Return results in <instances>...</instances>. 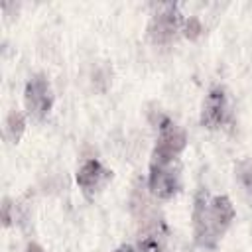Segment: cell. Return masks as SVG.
I'll return each instance as SVG.
<instances>
[{"instance_id":"6da1fadb","label":"cell","mask_w":252,"mask_h":252,"mask_svg":"<svg viewBox=\"0 0 252 252\" xmlns=\"http://www.w3.org/2000/svg\"><path fill=\"white\" fill-rule=\"evenodd\" d=\"M236 213L226 195H211L201 189L193 203V238L201 248H217L226 234Z\"/></svg>"},{"instance_id":"7a4b0ae2","label":"cell","mask_w":252,"mask_h":252,"mask_svg":"<svg viewBox=\"0 0 252 252\" xmlns=\"http://www.w3.org/2000/svg\"><path fill=\"white\" fill-rule=\"evenodd\" d=\"M148 191L154 199H171L181 189V159L156 161L150 159L148 167Z\"/></svg>"},{"instance_id":"3957f363","label":"cell","mask_w":252,"mask_h":252,"mask_svg":"<svg viewBox=\"0 0 252 252\" xmlns=\"http://www.w3.org/2000/svg\"><path fill=\"white\" fill-rule=\"evenodd\" d=\"M185 146H187L185 130L177 122H173L169 118H163L159 128H158V138H156V144H154L150 159H156V161H175V159L181 158Z\"/></svg>"},{"instance_id":"277c9868","label":"cell","mask_w":252,"mask_h":252,"mask_svg":"<svg viewBox=\"0 0 252 252\" xmlns=\"http://www.w3.org/2000/svg\"><path fill=\"white\" fill-rule=\"evenodd\" d=\"M24 106L28 116H32L33 120H41L49 114L53 106V91L45 75L37 73L30 77L24 89Z\"/></svg>"},{"instance_id":"5b68a950","label":"cell","mask_w":252,"mask_h":252,"mask_svg":"<svg viewBox=\"0 0 252 252\" xmlns=\"http://www.w3.org/2000/svg\"><path fill=\"white\" fill-rule=\"evenodd\" d=\"M183 30V18L175 4H167L158 10L148 24V37L156 45H165L175 39V35Z\"/></svg>"},{"instance_id":"8992f818","label":"cell","mask_w":252,"mask_h":252,"mask_svg":"<svg viewBox=\"0 0 252 252\" xmlns=\"http://www.w3.org/2000/svg\"><path fill=\"white\" fill-rule=\"evenodd\" d=\"M230 118V104H228V94L224 87H213L201 106V124L209 130H217L224 126Z\"/></svg>"},{"instance_id":"52a82bcc","label":"cell","mask_w":252,"mask_h":252,"mask_svg":"<svg viewBox=\"0 0 252 252\" xmlns=\"http://www.w3.org/2000/svg\"><path fill=\"white\" fill-rule=\"evenodd\" d=\"M75 179H77V185L83 191V195L93 199L108 185V181L112 179V171L108 167H104L98 159L91 158V159H85L81 163Z\"/></svg>"},{"instance_id":"ba28073f","label":"cell","mask_w":252,"mask_h":252,"mask_svg":"<svg viewBox=\"0 0 252 252\" xmlns=\"http://www.w3.org/2000/svg\"><path fill=\"white\" fill-rule=\"evenodd\" d=\"M26 132V116L20 110H10L4 118V138L10 144H18L22 134Z\"/></svg>"},{"instance_id":"9c48e42d","label":"cell","mask_w":252,"mask_h":252,"mask_svg":"<svg viewBox=\"0 0 252 252\" xmlns=\"http://www.w3.org/2000/svg\"><path fill=\"white\" fill-rule=\"evenodd\" d=\"M236 177H238L240 185L248 193H252V161L250 159H244L236 165Z\"/></svg>"},{"instance_id":"30bf717a","label":"cell","mask_w":252,"mask_h":252,"mask_svg":"<svg viewBox=\"0 0 252 252\" xmlns=\"http://www.w3.org/2000/svg\"><path fill=\"white\" fill-rule=\"evenodd\" d=\"M201 22L197 20V18H189V20H185L183 22V32H185V35L189 37V39H195L199 33H201Z\"/></svg>"},{"instance_id":"8fae6325","label":"cell","mask_w":252,"mask_h":252,"mask_svg":"<svg viewBox=\"0 0 252 252\" xmlns=\"http://www.w3.org/2000/svg\"><path fill=\"white\" fill-rule=\"evenodd\" d=\"M10 222H12V203L8 197H4V201H2V224L10 226Z\"/></svg>"},{"instance_id":"7c38bea8","label":"cell","mask_w":252,"mask_h":252,"mask_svg":"<svg viewBox=\"0 0 252 252\" xmlns=\"http://www.w3.org/2000/svg\"><path fill=\"white\" fill-rule=\"evenodd\" d=\"M26 252H43V248H41L37 242H30L28 248H26Z\"/></svg>"},{"instance_id":"4fadbf2b","label":"cell","mask_w":252,"mask_h":252,"mask_svg":"<svg viewBox=\"0 0 252 252\" xmlns=\"http://www.w3.org/2000/svg\"><path fill=\"white\" fill-rule=\"evenodd\" d=\"M114 252H132V248H130V246H122V248H118V250H114Z\"/></svg>"}]
</instances>
